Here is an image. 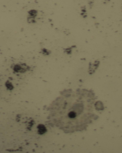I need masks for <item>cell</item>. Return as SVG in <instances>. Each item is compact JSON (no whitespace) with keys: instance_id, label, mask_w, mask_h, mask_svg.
<instances>
[{"instance_id":"cell-1","label":"cell","mask_w":122,"mask_h":153,"mask_svg":"<svg viewBox=\"0 0 122 153\" xmlns=\"http://www.w3.org/2000/svg\"><path fill=\"white\" fill-rule=\"evenodd\" d=\"M51 118L58 127L66 132L76 130L89 111V103L81 92H64L51 104Z\"/></svg>"}]
</instances>
